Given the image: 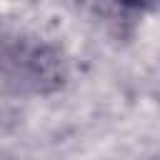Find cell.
I'll list each match as a JSON object with an SVG mask.
<instances>
[{
    "label": "cell",
    "mask_w": 160,
    "mask_h": 160,
    "mask_svg": "<svg viewBox=\"0 0 160 160\" xmlns=\"http://www.w3.org/2000/svg\"><path fill=\"white\" fill-rule=\"evenodd\" d=\"M20 65H22V80L30 82L35 90H48L62 82L60 60L45 48H35L28 55H22Z\"/></svg>",
    "instance_id": "obj_1"
},
{
    "label": "cell",
    "mask_w": 160,
    "mask_h": 160,
    "mask_svg": "<svg viewBox=\"0 0 160 160\" xmlns=\"http://www.w3.org/2000/svg\"><path fill=\"white\" fill-rule=\"evenodd\" d=\"M120 2H122V5H128V8H142V10L155 5V0H120Z\"/></svg>",
    "instance_id": "obj_2"
}]
</instances>
